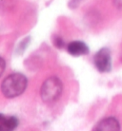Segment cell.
<instances>
[{"instance_id":"6da1fadb","label":"cell","mask_w":122,"mask_h":131,"mask_svg":"<svg viewBox=\"0 0 122 131\" xmlns=\"http://www.w3.org/2000/svg\"><path fill=\"white\" fill-rule=\"evenodd\" d=\"M27 78L21 73H13L2 82L1 90L5 97L14 98L22 94L27 88Z\"/></svg>"},{"instance_id":"7a4b0ae2","label":"cell","mask_w":122,"mask_h":131,"mask_svg":"<svg viewBox=\"0 0 122 131\" xmlns=\"http://www.w3.org/2000/svg\"><path fill=\"white\" fill-rule=\"evenodd\" d=\"M62 82L55 76L50 77L43 83L40 90L41 98L45 103H53L59 98L62 93Z\"/></svg>"},{"instance_id":"3957f363","label":"cell","mask_w":122,"mask_h":131,"mask_svg":"<svg viewBox=\"0 0 122 131\" xmlns=\"http://www.w3.org/2000/svg\"><path fill=\"white\" fill-rule=\"evenodd\" d=\"M93 62L96 68L100 72H108L112 69V59H111V52L110 49L107 48L99 49L96 53Z\"/></svg>"},{"instance_id":"277c9868","label":"cell","mask_w":122,"mask_h":131,"mask_svg":"<svg viewBox=\"0 0 122 131\" xmlns=\"http://www.w3.org/2000/svg\"><path fill=\"white\" fill-rule=\"evenodd\" d=\"M93 131H120L118 121L115 118H105L95 126Z\"/></svg>"},{"instance_id":"5b68a950","label":"cell","mask_w":122,"mask_h":131,"mask_svg":"<svg viewBox=\"0 0 122 131\" xmlns=\"http://www.w3.org/2000/svg\"><path fill=\"white\" fill-rule=\"evenodd\" d=\"M68 52L73 56H82L89 53V48L84 42L73 41L68 45Z\"/></svg>"},{"instance_id":"8992f818","label":"cell","mask_w":122,"mask_h":131,"mask_svg":"<svg viewBox=\"0 0 122 131\" xmlns=\"http://www.w3.org/2000/svg\"><path fill=\"white\" fill-rule=\"evenodd\" d=\"M18 125V120L14 116H0V131H13Z\"/></svg>"},{"instance_id":"52a82bcc","label":"cell","mask_w":122,"mask_h":131,"mask_svg":"<svg viewBox=\"0 0 122 131\" xmlns=\"http://www.w3.org/2000/svg\"><path fill=\"white\" fill-rule=\"evenodd\" d=\"M54 44H55L56 47H58V48H62L64 46V43H63L62 39L60 38V37H55L54 38Z\"/></svg>"},{"instance_id":"ba28073f","label":"cell","mask_w":122,"mask_h":131,"mask_svg":"<svg viewBox=\"0 0 122 131\" xmlns=\"http://www.w3.org/2000/svg\"><path fill=\"white\" fill-rule=\"evenodd\" d=\"M1 63H2V67H1V74H2L4 71V69H5V62H4V59H1Z\"/></svg>"},{"instance_id":"9c48e42d","label":"cell","mask_w":122,"mask_h":131,"mask_svg":"<svg viewBox=\"0 0 122 131\" xmlns=\"http://www.w3.org/2000/svg\"><path fill=\"white\" fill-rule=\"evenodd\" d=\"M116 3L118 7H122V0H116Z\"/></svg>"}]
</instances>
